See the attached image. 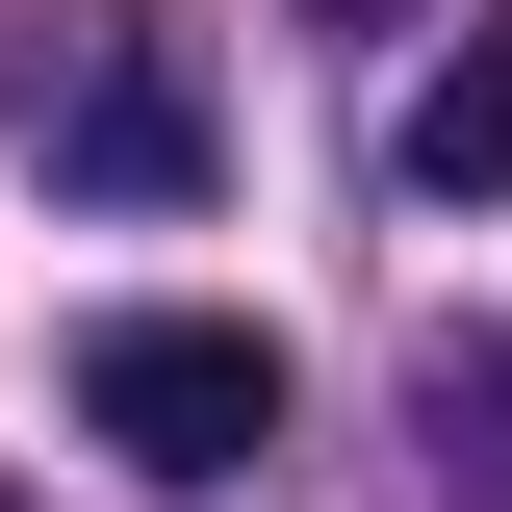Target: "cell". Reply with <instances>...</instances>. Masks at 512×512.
<instances>
[{
  "label": "cell",
  "instance_id": "1",
  "mask_svg": "<svg viewBox=\"0 0 512 512\" xmlns=\"http://www.w3.org/2000/svg\"><path fill=\"white\" fill-rule=\"evenodd\" d=\"M26 180L128 205V231L231 180V103H205V52L154 26V0H52V26H26Z\"/></svg>",
  "mask_w": 512,
  "mask_h": 512
},
{
  "label": "cell",
  "instance_id": "2",
  "mask_svg": "<svg viewBox=\"0 0 512 512\" xmlns=\"http://www.w3.org/2000/svg\"><path fill=\"white\" fill-rule=\"evenodd\" d=\"M77 436H103L128 487H256V461H282V333H231V308H103V333H77Z\"/></svg>",
  "mask_w": 512,
  "mask_h": 512
},
{
  "label": "cell",
  "instance_id": "3",
  "mask_svg": "<svg viewBox=\"0 0 512 512\" xmlns=\"http://www.w3.org/2000/svg\"><path fill=\"white\" fill-rule=\"evenodd\" d=\"M384 154H410V205H512V0H461V52L410 77Z\"/></svg>",
  "mask_w": 512,
  "mask_h": 512
},
{
  "label": "cell",
  "instance_id": "4",
  "mask_svg": "<svg viewBox=\"0 0 512 512\" xmlns=\"http://www.w3.org/2000/svg\"><path fill=\"white\" fill-rule=\"evenodd\" d=\"M436 461H487V487H512V333H487V359H436Z\"/></svg>",
  "mask_w": 512,
  "mask_h": 512
}]
</instances>
